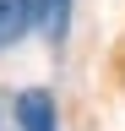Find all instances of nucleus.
Returning <instances> with one entry per match:
<instances>
[{
  "label": "nucleus",
  "mask_w": 125,
  "mask_h": 131,
  "mask_svg": "<svg viewBox=\"0 0 125 131\" xmlns=\"http://www.w3.org/2000/svg\"><path fill=\"white\" fill-rule=\"evenodd\" d=\"M17 126H22V131H60V126H54V93H49V88L17 93Z\"/></svg>",
  "instance_id": "1"
},
{
  "label": "nucleus",
  "mask_w": 125,
  "mask_h": 131,
  "mask_svg": "<svg viewBox=\"0 0 125 131\" xmlns=\"http://www.w3.org/2000/svg\"><path fill=\"white\" fill-rule=\"evenodd\" d=\"M38 27V0H0V49L22 44Z\"/></svg>",
  "instance_id": "2"
},
{
  "label": "nucleus",
  "mask_w": 125,
  "mask_h": 131,
  "mask_svg": "<svg viewBox=\"0 0 125 131\" xmlns=\"http://www.w3.org/2000/svg\"><path fill=\"white\" fill-rule=\"evenodd\" d=\"M38 27L49 33V44H60L71 27V0H38Z\"/></svg>",
  "instance_id": "3"
}]
</instances>
